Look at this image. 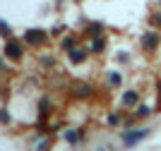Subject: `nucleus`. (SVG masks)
Here are the masks:
<instances>
[{
    "instance_id": "1",
    "label": "nucleus",
    "mask_w": 161,
    "mask_h": 151,
    "mask_svg": "<svg viewBox=\"0 0 161 151\" xmlns=\"http://www.w3.org/2000/svg\"><path fill=\"white\" fill-rule=\"evenodd\" d=\"M24 41L31 43V46H41V43L46 41V31H41V29H29V31H24Z\"/></svg>"
},
{
    "instance_id": "2",
    "label": "nucleus",
    "mask_w": 161,
    "mask_h": 151,
    "mask_svg": "<svg viewBox=\"0 0 161 151\" xmlns=\"http://www.w3.org/2000/svg\"><path fill=\"white\" fill-rule=\"evenodd\" d=\"M142 137H147V130H137V132H128V134H125V144H135V142H140Z\"/></svg>"
},
{
    "instance_id": "3",
    "label": "nucleus",
    "mask_w": 161,
    "mask_h": 151,
    "mask_svg": "<svg viewBox=\"0 0 161 151\" xmlns=\"http://www.w3.org/2000/svg\"><path fill=\"white\" fill-rule=\"evenodd\" d=\"M5 53L10 55V58H19V55H22V46H19V43H12V41H10V43L5 46Z\"/></svg>"
},
{
    "instance_id": "4",
    "label": "nucleus",
    "mask_w": 161,
    "mask_h": 151,
    "mask_svg": "<svg viewBox=\"0 0 161 151\" xmlns=\"http://www.w3.org/2000/svg\"><path fill=\"white\" fill-rule=\"evenodd\" d=\"M135 101H137V94H135V91H125V94H123V103H125V105H132Z\"/></svg>"
},
{
    "instance_id": "5",
    "label": "nucleus",
    "mask_w": 161,
    "mask_h": 151,
    "mask_svg": "<svg viewBox=\"0 0 161 151\" xmlns=\"http://www.w3.org/2000/svg\"><path fill=\"white\" fill-rule=\"evenodd\" d=\"M70 58H72V62H82V60L87 58V53L84 51H70Z\"/></svg>"
},
{
    "instance_id": "6",
    "label": "nucleus",
    "mask_w": 161,
    "mask_h": 151,
    "mask_svg": "<svg viewBox=\"0 0 161 151\" xmlns=\"http://www.w3.org/2000/svg\"><path fill=\"white\" fill-rule=\"evenodd\" d=\"M65 139L70 142V144H77V142H80V134H77L75 130H67L65 132Z\"/></svg>"
},
{
    "instance_id": "7",
    "label": "nucleus",
    "mask_w": 161,
    "mask_h": 151,
    "mask_svg": "<svg viewBox=\"0 0 161 151\" xmlns=\"http://www.w3.org/2000/svg\"><path fill=\"white\" fill-rule=\"evenodd\" d=\"M156 41H159V39H156V34H147V36H144V46H147V48H154Z\"/></svg>"
},
{
    "instance_id": "8",
    "label": "nucleus",
    "mask_w": 161,
    "mask_h": 151,
    "mask_svg": "<svg viewBox=\"0 0 161 151\" xmlns=\"http://www.w3.org/2000/svg\"><path fill=\"white\" fill-rule=\"evenodd\" d=\"M94 51H101V48H103V39H94Z\"/></svg>"
},
{
    "instance_id": "9",
    "label": "nucleus",
    "mask_w": 161,
    "mask_h": 151,
    "mask_svg": "<svg viewBox=\"0 0 161 151\" xmlns=\"http://www.w3.org/2000/svg\"><path fill=\"white\" fill-rule=\"evenodd\" d=\"M0 34H3V36H7V34H10V26H7L5 22H0Z\"/></svg>"
},
{
    "instance_id": "10",
    "label": "nucleus",
    "mask_w": 161,
    "mask_h": 151,
    "mask_svg": "<svg viewBox=\"0 0 161 151\" xmlns=\"http://www.w3.org/2000/svg\"><path fill=\"white\" fill-rule=\"evenodd\" d=\"M108 79H111V84H118V82H120V77H118L115 72H111V74H108Z\"/></svg>"
},
{
    "instance_id": "11",
    "label": "nucleus",
    "mask_w": 161,
    "mask_h": 151,
    "mask_svg": "<svg viewBox=\"0 0 161 151\" xmlns=\"http://www.w3.org/2000/svg\"><path fill=\"white\" fill-rule=\"evenodd\" d=\"M101 31V24H94V26H89V34H99Z\"/></svg>"
},
{
    "instance_id": "12",
    "label": "nucleus",
    "mask_w": 161,
    "mask_h": 151,
    "mask_svg": "<svg viewBox=\"0 0 161 151\" xmlns=\"http://www.w3.org/2000/svg\"><path fill=\"white\" fill-rule=\"evenodd\" d=\"M63 46H65L67 51H72V41H70V39H65V41H63Z\"/></svg>"
}]
</instances>
